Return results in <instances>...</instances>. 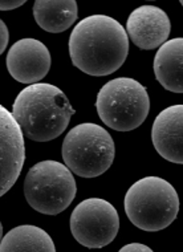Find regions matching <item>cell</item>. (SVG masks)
Wrapping results in <instances>:
<instances>
[{"instance_id":"2","label":"cell","mask_w":183,"mask_h":252,"mask_svg":"<svg viewBox=\"0 0 183 252\" xmlns=\"http://www.w3.org/2000/svg\"><path fill=\"white\" fill-rule=\"evenodd\" d=\"M74 113L65 93L47 83L24 88L12 108L13 117L24 135L36 142H48L60 137Z\"/></svg>"},{"instance_id":"3","label":"cell","mask_w":183,"mask_h":252,"mask_svg":"<svg viewBox=\"0 0 183 252\" xmlns=\"http://www.w3.org/2000/svg\"><path fill=\"white\" fill-rule=\"evenodd\" d=\"M123 206L126 217L137 228L155 232L174 222L181 203L171 183L159 177H145L131 185Z\"/></svg>"},{"instance_id":"16","label":"cell","mask_w":183,"mask_h":252,"mask_svg":"<svg viewBox=\"0 0 183 252\" xmlns=\"http://www.w3.org/2000/svg\"><path fill=\"white\" fill-rule=\"evenodd\" d=\"M0 41H1V44H0V52L3 53L5 51V48H7V45H8V41H9V31L8 28H7V26H5L4 22H0Z\"/></svg>"},{"instance_id":"17","label":"cell","mask_w":183,"mask_h":252,"mask_svg":"<svg viewBox=\"0 0 183 252\" xmlns=\"http://www.w3.org/2000/svg\"><path fill=\"white\" fill-rule=\"evenodd\" d=\"M23 4H26V0H1L0 1L1 11H11Z\"/></svg>"},{"instance_id":"10","label":"cell","mask_w":183,"mask_h":252,"mask_svg":"<svg viewBox=\"0 0 183 252\" xmlns=\"http://www.w3.org/2000/svg\"><path fill=\"white\" fill-rule=\"evenodd\" d=\"M127 36L141 49L161 48L171 32L167 13L155 5H141L130 13L126 23Z\"/></svg>"},{"instance_id":"7","label":"cell","mask_w":183,"mask_h":252,"mask_svg":"<svg viewBox=\"0 0 183 252\" xmlns=\"http://www.w3.org/2000/svg\"><path fill=\"white\" fill-rule=\"evenodd\" d=\"M120 215L114 206L101 198H89L76 206L70 215V232L81 246L102 248L116 239Z\"/></svg>"},{"instance_id":"11","label":"cell","mask_w":183,"mask_h":252,"mask_svg":"<svg viewBox=\"0 0 183 252\" xmlns=\"http://www.w3.org/2000/svg\"><path fill=\"white\" fill-rule=\"evenodd\" d=\"M152 141L162 158L183 165V105H173L158 114L152 122Z\"/></svg>"},{"instance_id":"4","label":"cell","mask_w":183,"mask_h":252,"mask_svg":"<svg viewBox=\"0 0 183 252\" xmlns=\"http://www.w3.org/2000/svg\"><path fill=\"white\" fill-rule=\"evenodd\" d=\"M66 167L83 178H96L110 169L116 156L112 135L97 124H80L70 129L61 146Z\"/></svg>"},{"instance_id":"15","label":"cell","mask_w":183,"mask_h":252,"mask_svg":"<svg viewBox=\"0 0 183 252\" xmlns=\"http://www.w3.org/2000/svg\"><path fill=\"white\" fill-rule=\"evenodd\" d=\"M118 252H154L150 247H148L146 244L142 243H130L123 246Z\"/></svg>"},{"instance_id":"13","label":"cell","mask_w":183,"mask_h":252,"mask_svg":"<svg viewBox=\"0 0 183 252\" xmlns=\"http://www.w3.org/2000/svg\"><path fill=\"white\" fill-rule=\"evenodd\" d=\"M33 18L44 31L60 33L73 26L79 8L74 0H37L33 4Z\"/></svg>"},{"instance_id":"18","label":"cell","mask_w":183,"mask_h":252,"mask_svg":"<svg viewBox=\"0 0 183 252\" xmlns=\"http://www.w3.org/2000/svg\"><path fill=\"white\" fill-rule=\"evenodd\" d=\"M181 4H182V5H183V0H182V1H181Z\"/></svg>"},{"instance_id":"9","label":"cell","mask_w":183,"mask_h":252,"mask_svg":"<svg viewBox=\"0 0 183 252\" xmlns=\"http://www.w3.org/2000/svg\"><path fill=\"white\" fill-rule=\"evenodd\" d=\"M7 69L16 81L37 84L51 69V53L41 41L22 39L13 44L7 53Z\"/></svg>"},{"instance_id":"14","label":"cell","mask_w":183,"mask_h":252,"mask_svg":"<svg viewBox=\"0 0 183 252\" xmlns=\"http://www.w3.org/2000/svg\"><path fill=\"white\" fill-rule=\"evenodd\" d=\"M0 252H56V247L43 228L24 224L15 227L3 236Z\"/></svg>"},{"instance_id":"8","label":"cell","mask_w":183,"mask_h":252,"mask_svg":"<svg viewBox=\"0 0 183 252\" xmlns=\"http://www.w3.org/2000/svg\"><path fill=\"white\" fill-rule=\"evenodd\" d=\"M26 161L24 133L12 113L0 108V194L4 195L20 177Z\"/></svg>"},{"instance_id":"5","label":"cell","mask_w":183,"mask_h":252,"mask_svg":"<svg viewBox=\"0 0 183 252\" xmlns=\"http://www.w3.org/2000/svg\"><path fill=\"white\" fill-rule=\"evenodd\" d=\"M98 117L117 131H130L144 124L150 112L146 88L134 78L118 77L101 88L96 100Z\"/></svg>"},{"instance_id":"1","label":"cell","mask_w":183,"mask_h":252,"mask_svg":"<svg viewBox=\"0 0 183 252\" xmlns=\"http://www.w3.org/2000/svg\"><path fill=\"white\" fill-rule=\"evenodd\" d=\"M127 53L126 30L110 16H88L70 33V60L89 76L101 77L114 73L126 61Z\"/></svg>"},{"instance_id":"6","label":"cell","mask_w":183,"mask_h":252,"mask_svg":"<svg viewBox=\"0 0 183 252\" xmlns=\"http://www.w3.org/2000/svg\"><path fill=\"white\" fill-rule=\"evenodd\" d=\"M77 185L66 165L43 161L32 166L24 179V195L30 207L44 215H57L73 202Z\"/></svg>"},{"instance_id":"12","label":"cell","mask_w":183,"mask_h":252,"mask_svg":"<svg viewBox=\"0 0 183 252\" xmlns=\"http://www.w3.org/2000/svg\"><path fill=\"white\" fill-rule=\"evenodd\" d=\"M154 73L166 91L183 93V37L169 40L158 49Z\"/></svg>"}]
</instances>
